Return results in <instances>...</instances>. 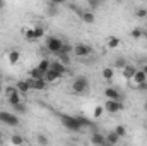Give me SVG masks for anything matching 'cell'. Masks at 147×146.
Here are the masks:
<instances>
[{"mask_svg": "<svg viewBox=\"0 0 147 146\" xmlns=\"http://www.w3.org/2000/svg\"><path fill=\"white\" fill-rule=\"evenodd\" d=\"M89 88V79L86 76H77L72 83V93L74 95H82Z\"/></svg>", "mask_w": 147, "mask_h": 146, "instance_id": "6da1fadb", "label": "cell"}, {"mask_svg": "<svg viewBox=\"0 0 147 146\" xmlns=\"http://www.w3.org/2000/svg\"><path fill=\"white\" fill-rule=\"evenodd\" d=\"M60 124H62L65 129L74 131V132H79V131H80V126H79V122H77V117H74V115L62 113V115H60Z\"/></svg>", "mask_w": 147, "mask_h": 146, "instance_id": "7a4b0ae2", "label": "cell"}, {"mask_svg": "<svg viewBox=\"0 0 147 146\" xmlns=\"http://www.w3.org/2000/svg\"><path fill=\"white\" fill-rule=\"evenodd\" d=\"M0 122L5 126H10V127H17L21 124L17 115H14L12 112H5V110H0Z\"/></svg>", "mask_w": 147, "mask_h": 146, "instance_id": "3957f363", "label": "cell"}, {"mask_svg": "<svg viewBox=\"0 0 147 146\" xmlns=\"http://www.w3.org/2000/svg\"><path fill=\"white\" fill-rule=\"evenodd\" d=\"M63 41L60 40V38H57V36H48L46 38V48H48V52H51V53H60V50L63 48Z\"/></svg>", "mask_w": 147, "mask_h": 146, "instance_id": "277c9868", "label": "cell"}, {"mask_svg": "<svg viewBox=\"0 0 147 146\" xmlns=\"http://www.w3.org/2000/svg\"><path fill=\"white\" fill-rule=\"evenodd\" d=\"M91 53H92V48H91L89 45L79 43V45H75V46H74V55H75V57H79V59L87 57V55H91Z\"/></svg>", "mask_w": 147, "mask_h": 146, "instance_id": "5b68a950", "label": "cell"}, {"mask_svg": "<svg viewBox=\"0 0 147 146\" xmlns=\"http://www.w3.org/2000/svg\"><path fill=\"white\" fill-rule=\"evenodd\" d=\"M105 110H106V112H110V113H116V112L123 110V103H121V102L106 100V103H105Z\"/></svg>", "mask_w": 147, "mask_h": 146, "instance_id": "8992f818", "label": "cell"}, {"mask_svg": "<svg viewBox=\"0 0 147 146\" xmlns=\"http://www.w3.org/2000/svg\"><path fill=\"white\" fill-rule=\"evenodd\" d=\"M105 96H106V100H113V102H120L121 100V93L116 88H106L105 89Z\"/></svg>", "mask_w": 147, "mask_h": 146, "instance_id": "52a82bcc", "label": "cell"}, {"mask_svg": "<svg viewBox=\"0 0 147 146\" xmlns=\"http://www.w3.org/2000/svg\"><path fill=\"white\" fill-rule=\"evenodd\" d=\"M91 143L94 146H103L106 143V138H105V134H101V132H92V134H91Z\"/></svg>", "mask_w": 147, "mask_h": 146, "instance_id": "ba28073f", "label": "cell"}, {"mask_svg": "<svg viewBox=\"0 0 147 146\" xmlns=\"http://www.w3.org/2000/svg\"><path fill=\"white\" fill-rule=\"evenodd\" d=\"M135 72H137V67L132 65V64H127V67L123 69V77H125V79H134Z\"/></svg>", "mask_w": 147, "mask_h": 146, "instance_id": "9c48e42d", "label": "cell"}, {"mask_svg": "<svg viewBox=\"0 0 147 146\" xmlns=\"http://www.w3.org/2000/svg\"><path fill=\"white\" fill-rule=\"evenodd\" d=\"M80 19H82L84 23H87V24H92V23L96 21L94 14H92L91 10H82V14H80Z\"/></svg>", "mask_w": 147, "mask_h": 146, "instance_id": "30bf717a", "label": "cell"}, {"mask_svg": "<svg viewBox=\"0 0 147 146\" xmlns=\"http://www.w3.org/2000/svg\"><path fill=\"white\" fill-rule=\"evenodd\" d=\"M16 88H17V91H19V95H24V93H28L29 89H31V86H29V83L28 81H19L17 84H16Z\"/></svg>", "mask_w": 147, "mask_h": 146, "instance_id": "8fae6325", "label": "cell"}, {"mask_svg": "<svg viewBox=\"0 0 147 146\" xmlns=\"http://www.w3.org/2000/svg\"><path fill=\"white\" fill-rule=\"evenodd\" d=\"M134 81H135L137 86L142 84V83H147V76L142 72V69H137V72H135V76H134Z\"/></svg>", "mask_w": 147, "mask_h": 146, "instance_id": "7c38bea8", "label": "cell"}, {"mask_svg": "<svg viewBox=\"0 0 147 146\" xmlns=\"http://www.w3.org/2000/svg\"><path fill=\"white\" fill-rule=\"evenodd\" d=\"M50 67H51V62H50V60H41V62L38 64L36 69H38V71H39L41 74H43V76H45V74L50 71Z\"/></svg>", "mask_w": 147, "mask_h": 146, "instance_id": "4fadbf2b", "label": "cell"}, {"mask_svg": "<svg viewBox=\"0 0 147 146\" xmlns=\"http://www.w3.org/2000/svg\"><path fill=\"white\" fill-rule=\"evenodd\" d=\"M19 59H21V52H19V50H10V52H9V62H10L12 65H16V64L19 62Z\"/></svg>", "mask_w": 147, "mask_h": 146, "instance_id": "5bb4252c", "label": "cell"}, {"mask_svg": "<svg viewBox=\"0 0 147 146\" xmlns=\"http://www.w3.org/2000/svg\"><path fill=\"white\" fill-rule=\"evenodd\" d=\"M60 77H62V74L55 72V71H51V69L45 74V81H46V83H53V81H57V79H60Z\"/></svg>", "mask_w": 147, "mask_h": 146, "instance_id": "9a60e30c", "label": "cell"}, {"mask_svg": "<svg viewBox=\"0 0 147 146\" xmlns=\"http://www.w3.org/2000/svg\"><path fill=\"white\" fill-rule=\"evenodd\" d=\"M50 69H51V71H55V72H58V74H62V76H63V72L67 71V69H65V65H63L60 60H58V62H51V67H50Z\"/></svg>", "mask_w": 147, "mask_h": 146, "instance_id": "2e32d148", "label": "cell"}, {"mask_svg": "<svg viewBox=\"0 0 147 146\" xmlns=\"http://www.w3.org/2000/svg\"><path fill=\"white\" fill-rule=\"evenodd\" d=\"M105 138H106V141H108L110 145H113V146H116L118 145V141H120V138L115 134V131H110L108 134H105Z\"/></svg>", "mask_w": 147, "mask_h": 146, "instance_id": "e0dca14e", "label": "cell"}, {"mask_svg": "<svg viewBox=\"0 0 147 146\" xmlns=\"http://www.w3.org/2000/svg\"><path fill=\"white\" fill-rule=\"evenodd\" d=\"M101 76H103V79H106V81L110 83L111 79H113V76H115V69H113V67H105L103 72H101Z\"/></svg>", "mask_w": 147, "mask_h": 146, "instance_id": "ac0fdd59", "label": "cell"}, {"mask_svg": "<svg viewBox=\"0 0 147 146\" xmlns=\"http://www.w3.org/2000/svg\"><path fill=\"white\" fill-rule=\"evenodd\" d=\"M7 100H9L10 107H16V105H19V103H22V102H21V95H19V93H14V95H10Z\"/></svg>", "mask_w": 147, "mask_h": 146, "instance_id": "d6986e66", "label": "cell"}, {"mask_svg": "<svg viewBox=\"0 0 147 146\" xmlns=\"http://www.w3.org/2000/svg\"><path fill=\"white\" fill-rule=\"evenodd\" d=\"M77 122H79L80 129H84V127H92V122H91L89 119H86V117H80V115H77Z\"/></svg>", "mask_w": 147, "mask_h": 146, "instance_id": "ffe728a7", "label": "cell"}, {"mask_svg": "<svg viewBox=\"0 0 147 146\" xmlns=\"http://www.w3.org/2000/svg\"><path fill=\"white\" fill-rule=\"evenodd\" d=\"M10 141H12V145L14 146H22L24 145V138H22L21 134H14V136L10 138Z\"/></svg>", "mask_w": 147, "mask_h": 146, "instance_id": "44dd1931", "label": "cell"}, {"mask_svg": "<svg viewBox=\"0 0 147 146\" xmlns=\"http://www.w3.org/2000/svg\"><path fill=\"white\" fill-rule=\"evenodd\" d=\"M106 41H108V46L110 48H118L120 46V38H116V36H110Z\"/></svg>", "mask_w": 147, "mask_h": 146, "instance_id": "7402d4cb", "label": "cell"}, {"mask_svg": "<svg viewBox=\"0 0 147 146\" xmlns=\"http://www.w3.org/2000/svg\"><path fill=\"white\" fill-rule=\"evenodd\" d=\"M125 67H127V60H125V59H121V57H120V59H116V60H115V69H121V71H123Z\"/></svg>", "mask_w": 147, "mask_h": 146, "instance_id": "603a6c76", "label": "cell"}, {"mask_svg": "<svg viewBox=\"0 0 147 146\" xmlns=\"http://www.w3.org/2000/svg\"><path fill=\"white\" fill-rule=\"evenodd\" d=\"M115 134H116L118 138H125V136H127V129H125L123 126H116V127H115Z\"/></svg>", "mask_w": 147, "mask_h": 146, "instance_id": "cb8c5ba5", "label": "cell"}, {"mask_svg": "<svg viewBox=\"0 0 147 146\" xmlns=\"http://www.w3.org/2000/svg\"><path fill=\"white\" fill-rule=\"evenodd\" d=\"M130 36L135 38V40H139V38L144 36V29H142V28H135V29H134V31L130 33Z\"/></svg>", "mask_w": 147, "mask_h": 146, "instance_id": "d4e9b609", "label": "cell"}, {"mask_svg": "<svg viewBox=\"0 0 147 146\" xmlns=\"http://www.w3.org/2000/svg\"><path fill=\"white\" fill-rule=\"evenodd\" d=\"M135 16H137L139 19H147V9H144V7L137 9V10H135Z\"/></svg>", "mask_w": 147, "mask_h": 146, "instance_id": "484cf974", "label": "cell"}, {"mask_svg": "<svg viewBox=\"0 0 147 146\" xmlns=\"http://www.w3.org/2000/svg\"><path fill=\"white\" fill-rule=\"evenodd\" d=\"M29 77H31V79H41V77H45V76L39 72L38 69H31V71H29Z\"/></svg>", "mask_w": 147, "mask_h": 146, "instance_id": "4316f807", "label": "cell"}, {"mask_svg": "<svg viewBox=\"0 0 147 146\" xmlns=\"http://www.w3.org/2000/svg\"><path fill=\"white\" fill-rule=\"evenodd\" d=\"M72 52V46L70 45H63V48L60 50V53H58V57H62V55H69Z\"/></svg>", "mask_w": 147, "mask_h": 146, "instance_id": "83f0119b", "label": "cell"}, {"mask_svg": "<svg viewBox=\"0 0 147 146\" xmlns=\"http://www.w3.org/2000/svg\"><path fill=\"white\" fill-rule=\"evenodd\" d=\"M38 143L41 146H48V138L45 134H38Z\"/></svg>", "mask_w": 147, "mask_h": 146, "instance_id": "f1b7e54d", "label": "cell"}, {"mask_svg": "<svg viewBox=\"0 0 147 146\" xmlns=\"http://www.w3.org/2000/svg\"><path fill=\"white\" fill-rule=\"evenodd\" d=\"M34 36H36V40H39V38H43V36H45V29H43L41 26L34 28Z\"/></svg>", "mask_w": 147, "mask_h": 146, "instance_id": "f546056e", "label": "cell"}, {"mask_svg": "<svg viewBox=\"0 0 147 146\" xmlns=\"http://www.w3.org/2000/svg\"><path fill=\"white\" fill-rule=\"evenodd\" d=\"M26 38H28V41H34L36 40V36H34V28L26 31Z\"/></svg>", "mask_w": 147, "mask_h": 146, "instance_id": "4dcf8cb0", "label": "cell"}, {"mask_svg": "<svg viewBox=\"0 0 147 146\" xmlns=\"http://www.w3.org/2000/svg\"><path fill=\"white\" fill-rule=\"evenodd\" d=\"M103 112H105V107L98 105V107L94 108V117H99V115H103Z\"/></svg>", "mask_w": 147, "mask_h": 146, "instance_id": "1f68e13d", "label": "cell"}, {"mask_svg": "<svg viewBox=\"0 0 147 146\" xmlns=\"http://www.w3.org/2000/svg\"><path fill=\"white\" fill-rule=\"evenodd\" d=\"M14 110H17L19 113H26V105H24V103H19V105L14 107Z\"/></svg>", "mask_w": 147, "mask_h": 146, "instance_id": "d6a6232c", "label": "cell"}, {"mask_svg": "<svg viewBox=\"0 0 147 146\" xmlns=\"http://www.w3.org/2000/svg\"><path fill=\"white\" fill-rule=\"evenodd\" d=\"M87 5H89V7H92V9H96V7H99V5H101V2H96V0H89V2H87Z\"/></svg>", "mask_w": 147, "mask_h": 146, "instance_id": "836d02e7", "label": "cell"}, {"mask_svg": "<svg viewBox=\"0 0 147 146\" xmlns=\"http://www.w3.org/2000/svg\"><path fill=\"white\" fill-rule=\"evenodd\" d=\"M137 88H139V89H142V91H144V89H147V83H142V84H139V86H137Z\"/></svg>", "mask_w": 147, "mask_h": 146, "instance_id": "e575fe53", "label": "cell"}, {"mask_svg": "<svg viewBox=\"0 0 147 146\" xmlns=\"http://www.w3.org/2000/svg\"><path fill=\"white\" fill-rule=\"evenodd\" d=\"M142 72H144V74H146V76H147V64H146V65H144V67H142Z\"/></svg>", "mask_w": 147, "mask_h": 146, "instance_id": "d590c367", "label": "cell"}, {"mask_svg": "<svg viewBox=\"0 0 147 146\" xmlns=\"http://www.w3.org/2000/svg\"><path fill=\"white\" fill-rule=\"evenodd\" d=\"M2 139H3V134H2V131H0V143H2Z\"/></svg>", "mask_w": 147, "mask_h": 146, "instance_id": "8d00e7d4", "label": "cell"}, {"mask_svg": "<svg viewBox=\"0 0 147 146\" xmlns=\"http://www.w3.org/2000/svg\"><path fill=\"white\" fill-rule=\"evenodd\" d=\"M103 146H113V145H110V143H108V141H106V143H105V145Z\"/></svg>", "mask_w": 147, "mask_h": 146, "instance_id": "74e56055", "label": "cell"}, {"mask_svg": "<svg viewBox=\"0 0 147 146\" xmlns=\"http://www.w3.org/2000/svg\"><path fill=\"white\" fill-rule=\"evenodd\" d=\"M0 93H2V83H0Z\"/></svg>", "mask_w": 147, "mask_h": 146, "instance_id": "f35d334b", "label": "cell"}, {"mask_svg": "<svg viewBox=\"0 0 147 146\" xmlns=\"http://www.w3.org/2000/svg\"><path fill=\"white\" fill-rule=\"evenodd\" d=\"M2 7H3V3H2V2H0V9H2Z\"/></svg>", "mask_w": 147, "mask_h": 146, "instance_id": "ab89813d", "label": "cell"}, {"mask_svg": "<svg viewBox=\"0 0 147 146\" xmlns=\"http://www.w3.org/2000/svg\"><path fill=\"white\" fill-rule=\"evenodd\" d=\"M144 108H146V110H147V103H146V105H144Z\"/></svg>", "mask_w": 147, "mask_h": 146, "instance_id": "60d3db41", "label": "cell"}, {"mask_svg": "<svg viewBox=\"0 0 147 146\" xmlns=\"http://www.w3.org/2000/svg\"><path fill=\"white\" fill-rule=\"evenodd\" d=\"M22 146H28V145H22Z\"/></svg>", "mask_w": 147, "mask_h": 146, "instance_id": "b9f144b4", "label": "cell"}, {"mask_svg": "<svg viewBox=\"0 0 147 146\" xmlns=\"http://www.w3.org/2000/svg\"><path fill=\"white\" fill-rule=\"evenodd\" d=\"M146 129H147V124H146Z\"/></svg>", "mask_w": 147, "mask_h": 146, "instance_id": "7bdbcfd3", "label": "cell"}]
</instances>
